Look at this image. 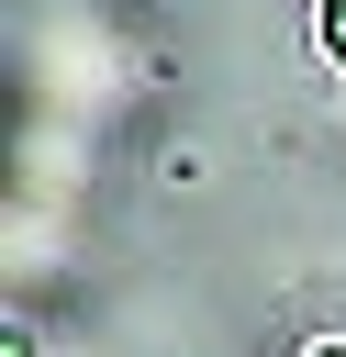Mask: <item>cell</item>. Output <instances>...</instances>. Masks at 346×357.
Segmentation results:
<instances>
[{
	"label": "cell",
	"instance_id": "1",
	"mask_svg": "<svg viewBox=\"0 0 346 357\" xmlns=\"http://www.w3.org/2000/svg\"><path fill=\"white\" fill-rule=\"evenodd\" d=\"M324 45H335V67H346V0H324Z\"/></svg>",
	"mask_w": 346,
	"mask_h": 357
},
{
	"label": "cell",
	"instance_id": "2",
	"mask_svg": "<svg viewBox=\"0 0 346 357\" xmlns=\"http://www.w3.org/2000/svg\"><path fill=\"white\" fill-rule=\"evenodd\" d=\"M313 357H346V335H335V346H313Z\"/></svg>",
	"mask_w": 346,
	"mask_h": 357
}]
</instances>
